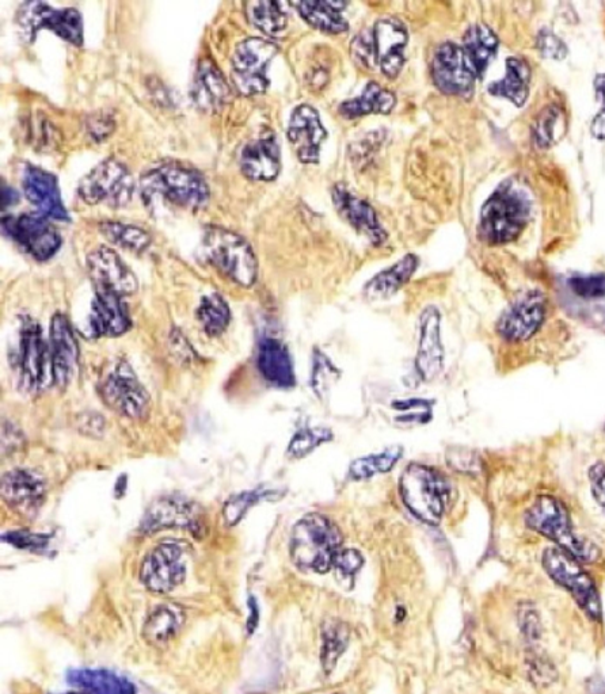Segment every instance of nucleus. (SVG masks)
Returning a JSON list of instances; mask_svg holds the SVG:
<instances>
[{"label":"nucleus","mask_w":605,"mask_h":694,"mask_svg":"<svg viewBox=\"0 0 605 694\" xmlns=\"http://www.w3.org/2000/svg\"><path fill=\"white\" fill-rule=\"evenodd\" d=\"M241 169L251 181L269 182L277 178L281 170V154L275 133H262L258 139L246 144L241 154Z\"/></svg>","instance_id":"obj_24"},{"label":"nucleus","mask_w":605,"mask_h":694,"mask_svg":"<svg viewBox=\"0 0 605 694\" xmlns=\"http://www.w3.org/2000/svg\"><path fill=\"white\" fill-rule=\"evenodd\" d=\"M247 604H249L250 609L249 620H247V631H249V634L251 635L254 631H256L258 621H260V610H258V604L256 598L254 597H250Z\"/></svg>","instance_id":"obj_52"},{"label":"nucleus","mask_w":605,"mask_h":694,"mask_svg":"<svg viewBox=\"0 0 605 694\" xmlns=\"http://www.w3.org/2000/svg\"><path fill=\"white\" fill-rule=\"evenodd\" d=\"M597 93L603 97L604 108L593 121L592 131L599 139H605V78L597 80Z\"/></svg>","instance_id":"obj_51"},{"label":"nucleus","mask_w":605,"mask_h":694,"mask_svg":"<svg viewBox=\"0 0 605 694\" xmlns=\"http://www.w3.org/2000/svg\"><path fill=\"white\" fill-rule=\"evenodd\" d=\"M2 227L9 238L15 240L37 261H48L62 247V236L49 223L48 217L41 213H24L18 217L5 216Z\"/></svg>","instance_id":"obj_12"},{"label":"nucleus","mask_w":605,"mask_h":694,"mask_svg":"<svg viewBox=\"0 0 605 694\" xmlns=\"http://www.w3.org/2000/svg\"><path fill=\"white\" fill-rule=\"evenodd\" d=\"M397 105V97L393 91L384 89L379 83L369 82L364 87L363 93L357 97L342 102L340 105L341 116L348 120L368 116V114H388L393 112Z\"/></svg>","instance_id":"obj_32"},{"label":"nucleus","mask_w":605,"mask_h":694,"mask_svg":"<svg viewBox=\"0 0 605 694\" xmlns=\"http://www.w3.org/2000/svg\"><path fill=\"white\" fill-rule=\"evenodd\" d=\"M565 116L558 106H549L536 118L534 131V143L540 148L553 146L555 141L563 135L565 131Z\"/></svg>","instance_id":"obj_41"},{"label":"nucleus","mask_w":605,"mask_h":694,"mask_svg":"<svg viewBox=\"0 0 605 694\" xmlns=\"http://www.w3.org/2000/svg\"><path fill=\"white\" fill-rule=\"evenodd\" d=\"M333 433L327 427H306L295 434L289 442L288 456L292 459H303L319 446L331 441Z\"/></svg>","instance_id":"obj_43"},{"label":"nucleus","mask_w":605,"mask_h":694,"mask_svg":"<svg viewBox=\"0 0 605 694\" xmlns=\"http://www.w3.org/2000/svg\"><path fill=\"white\" fill-rule=\"evenodd\" d=\"M340 377L336 366L331 364L325 354H315L314 371H312V387L319 396H325L331 384Z\"/></svg>","instance_id":"obj_46"},{"label":"nucleus","mask_w":605,"mask_h":694,"mask_svg":"<svg viewBox=\"0 0 605 694\" xmlns=\"http://www.w3.org/2000/svg\"><path fill=\"white\" fill-rule=\"evenodd\" d=\"M135 182L127 167L109 158L94 167L79 183V196L87 204L105 202L110 207H124L131 201Z\"/></svg>","instance_id":"obj_10"},{"label":"nucleus","mask_w":605,"mask_h":694,"mask_svg":"<svg viewBox=\"0 0 605 694\" xmlns=\"http://www.w3.org/2000/svg\"><path fill=\"white\" fill-rule=\"evenodd\" d=\"M364 566V556L355 548H342L334 562L333 570L338 583L346 589L355 585L356 575Z\"/></svg>","instance_id":"obj_44"},{"label":"nucleus","mask_w":605,"mask_h":694,"mask_svg":"<svg viewBox=\"0 0 605 694\" xmlns=\"http://www.w3.org/2000/svg\"><path fill=\"white\" fill-rule=\"evenodd\" d=\"M547 303L540 292H528L509 305L497 323L498 334L508 342H525L534 337L546 320Z\"/></svg>","instance_id":"obj_16"},{"label":"nucleus","mask_w":605,"mask_h":694,"mask_svg":"<svg viewBox=\"0 0 605 694\" xmlns=\"http://www.w3.org/2000/svg\"><path fill=\"white\" fill-rule=\"evenodd\" d=\"M142 190L148 200L159 196L185 209H200L207 205L209 189L199 171L182 163H163L148 171L142 178Z\"/></svg>","instance_id":"obj_6"},{"label":"nucleus","mask_w":605,"mask_h":694,"mask_svg":"<svg viewBox=\"0 0 605 694\" xmlns=\"http://www.w3.org/2000/svg\"><path fill=\"white\" fill-rule=\"evenodd\" d=\"M593 498L605 513V463L593 465L589 471Z\"/></svg>","instance_id":"obj_50"},{"label":"nucleus","mask_w":605,"mask_h":694,"mask_svg":"<svg viewBox=\"0 0 605 694\" xmlns=\"http://www.w3.org/2000/svg\"><path fill=\"white\" fill-rule=\"evenodd\" d=\"M87 269L95 288L116 293L121 297L133 295L139 288L138 278L125 265L116 251L101 246L87 257Z\"/></svg>","instance_id":"obj_17"},{"label":"nucleus","mask_w":605,"mask_h":694,"mask_svg":"<svg viewBox=\"0 0 605 694\" xmlns=\"http://www.w3.org/2000/svg\"><path fill=\"white\" fill-rule=\"evenodd\" d=\"M399 493L414 517L424 524L436 526L450 503L451 486L437 469L413 463L407 465L401 476Z\"/></svg>","instance_id":"obj_5"},{"label":"nucleus","mask_w":605,"mask_h":694,"mask_svg":"<svg viewBox=\"0 0 605 694\" xmlns=\"http://www.w3.org/2000/svg\"><path fill=\"white\" fill-rule=\"evenodd\" d=\"M19 200V194L17 190L11 188V186H2V207L6 209L11 207V205L17 204Z\"/></svg>","instance_id":"obj_53"},{"label":"nucleus","mask_w":605,"mask_h":694,"mask_svg":"<svg viewBox=\"0 0 605 694\" xmlns=\"http://www.w3.org/2000/svg\"><path fill=\"white\" fill-rule=\"evenodd\" d=\"M102 396L113 410L132 419L146 417L150 407V395L125 361H120L106 377Z\"/></svg>","instance_id":"obj_14"},{"label":"nucleus","mask_w":605,"mask_h":694,"mask_svg":"<svg viewBox=\"0 0 605 694\" xmlns=\"http://www.w3.org/2000/svg\"><path fill=\"white\" fill-rule=\"evenodd\" d=\"M498 37L489 26L477 24L470 26L463 37V49L473 64L478 78H482L497 55Z\"/></svg>","instance_id":"obj_35"},{"label":"nucleus","mask_w":605,"mask_h":694,"mask_svg":"<svg viewBox=\"0 0 605 694\" xmlns=\"http://www.w3.org/2000/svg\"><path fill=\"white\" fill-rule=\"evenodd\" d=\"M197 318H199L205 334H208L209 337H219L230 324V307L218 293H211L201 300L199 310H197Z\"/></svg>","instance_id":"obj_39"},{"label":"nucleus","mask_w":605,"mask_h":694,"mask_svg":"<svg viewBox=\"0 0 605 694\" xmlns=\"http://www.w3.org/2000/svg\"><path fill=\"white\" fill-rule=\"evenodd\" d=\"M544 571L557 585L569 591L582 612L591 620L603 619V606L596 583L581 563L559 548H547L542 556Z\"/></svg>","instance_id":"obj_8"},{"label":"nucleus","mask_w":605,"mask_h":694,"mask_svg":"<svg viewBox=\"0 0 605 694\" xmlns=\"http://www.w3.org/2000/svg\"><path fill=\"white\" fill-rule=\"evenodd\" d=\"M257 362L262 377L273 387L283 390L295 387L296 377L291 354L279 339H262Z\"/></svg>","instance_id":"obj_28"},{"label":"nucleus","mask_w":605,"mask_h":694,"mask_svg":"<svg viewBox=\"0 0 605 694\" xmlns=\"http://www.w3.org/2000/svg\"><path fill=\"white\" fill-rule=\"evenodd\" d=\"M18 24L30 43L38 30L49 29L68 43L78 47L83 44L82 15L72 7L56 9L45 2L24 3L18 10Z\"/></svg>","instance_id":"obj_11"},{"label":"nucleus","mask_w":605,"mask_h":694,"mask_svg":"<svg viewBox=\"0 0 605 694\" xmlns=\"http://www.w3.org/2000/svg\"><path fill=\"white\" fill-rule=\"evenodd\" d=\"M67 681L85 694H136L135 685L128 678L109 670H70Z\"/></svg>","instance_id":"obj_31"},{"label":"nucleus","mask_w":605,"mask_h":694,"mask_svg":"<svg viewBox=\"0 0 605 694\" xmlns=\"http://www.w3.org/2000/svg\"><path fill=\"white\" fill-rule=\"evenodd\" d=\"M403 456V448L399 445L390 446L384 449L383 452L374 453L360 457L349 465V476L353 480H365L374 478V476L387 474L391 469L395 468L398 461Z\"/></svg>","instance_id":"obj_38"},{"label":"nucleus","mask_w":605,"mask_h":694,"mask_svg":"<svg viewBox=\"0 0 605 694\" xmlns=\"http://www.w3.org/2000/svg\"><path fill=\"white\" fill-rule=\"evenodd\" d=\"M569 287L582 299H601L605 296V274H589L570 278Z\"/></svg>","instance_id":"obj_47"},{"label":"nucleus","mask_w":605,"mask_h":694,"mask_svg":"<svg viewBox=\"0 0 605 694\" xmlns=\"http://www.w3.org/2000/svg\"><path fill=\"white\" fill-rule=\"evenodd\" d=\"M100 230L110 242L138 253L146 250L151 243L150 235L139 227L106 221L101 224Z\"/></svg>","instance_id":"obj_42"},{"label":"nucleus","mask_w":605,"mask_h":694,"mask_svg":"<svg viewBox=\"0 0 605 694\" xmlns=\"http://www.w3.org/2000/svg\"><path fill=\"white\" fill-rule=\"evenodd\" d=\"M66 694H81V693H66Z\"/></svg>","instance_id":"obj_54"},{"label":"nucleus","mask_w":605,"mask_h":694,"mask_svg":"<svg viewBox=\"0 0 605 694\" xmlns=\"http://www.w3.org/2000/svg\"><path fill=\"white\" fill-rule=\"evenodd\" d=\"M186 578L185 552L180 544L158 545L144 559L140 568V579L154 593H169L180 586Z\"/></svg>","instance_id":"obj_15"},{"label":"nucleus","mask_w":605,"mask_h":694,"mask_svg":"<svg viewBox=\"0 0 605 694\" xmlns=\"http://www.w3.org/2000/svg\"><path fill=\"white\" fill-rule=\"evenodd\" d=\"M204 257L219 272L235 284L249 288L256 284L258 261L249 242L227 228L211 227L205 231L203 240Z\"/></svg>","instance_id":"obj_7"},{"label":"nucleus","mask_w":605,"mask_h":694,"mask_svg":"<svg viewBox=\"0 0 605 694\" xmlns=\"http://www.w3.org/2000/svg\"><path fill=\"white\" fill-rule=\"evenodd\" d=\"M49 352H51L53 381L59 387H66L78 368L79 347L70 322L62 314H56L52 318Z\"/></svg>","instance_id":"obj_21"},{"label":"nucleus","mask_w":605,"mask_h":694,"mask_svg":"<svg viewBox=\"0 0 605 694\" xmlns=\"http://www.w3.org/2000/svg\"><path fill=\"white\" fill-rule=\"evenodd\" d=\"M350 628L344 621L329 619L322 627L321 662L326 674L336 669L338 661L348 648Z\"/></svg>","instance_id":"obj_37"},{"label":"nucleus","mask_w":605,"mask_h":694,"mask_svg":"<svg viewBox=\"0 0 605 694\" xmlns=\"http://www.w3.org/2000/svg\"><path fill=\"white\" fill-rule=\"evenodd\" d=\"M129 329L131 318L123 297L97 289L90 314V330L94 337H120Z\"/></svg>","instance_id":"obj_25"},{"label":"nucleus","mask_w":605,"mask_h":694,"mask_svg":"<svg viewBox=\"0 0 605 694\" xmlns=\"http://www.w3.org/2000/svg\"><path fill=\"white\" fill-rule=\"evenodd\" d=\"M344 544L340 528L323 514H307L292 529L289 554L295 566L307 573L333 570Z\"/></svg>","instance_id":"obj_1"},{"label":"nucleus","mask_w":605,"mask_h":694,"mask_svg":"<svg viewBox=\"0 0 605 694\" xmlns=\"http://www.w3.org/2000/svg\"><path fill=\"white\" fill-rule=\"evenodd\" d=\"M14 547L21 549H44L48 545V536L33 535V533L13 532L3 536Z\"/></svg>","instance_id":"obj_49"},{"label":"nucleus","mask_w":605,"mask_h":694,"mask_svg":"<svg viewBox=\"0 0 605 694\" xmlns=\"http://www.w3.org/2000/svg\"><path fill=\"white\" fill-rule=\"evenodd\" d=\"M531 67L520 57H509L506 60L504 78L489 86V93L494 97L508 99L516 106H523L530 95Z\"/></svg>","instance_id":"obj_33"},{"label":"nucleus","mask_w":605,"mask_h":694,"mask_svg":"<svg viewBox=\"0 0 605 694\" xmlns=\"http://www.w3.org/2000/svg\"><path fill=\"white\" fill-rule=\"evenodd\" d=\"M531 215L528 194L513 181L498 186L482 207L479 217V238L487 244L511 243L527 227Z\"/></svg>","instance_id":"obj_2"},{"label":"nucleus","mask_w":605,"mask_h":694,"mask_svg":"<svg viewBox=\"0 0 605 694\" xmlns=\"http://www.w3.org/2000/svg\"><path fill=\"white\" fill-rule=\"evenodd\" d=\"M270 495H273V491H246V493L235 495L224 506V521H226L228 526L237 525L246 516L251 507L260 502L261 499L270 497Z\"/></svg>","instance_id":"obj_45"},{"label":"nucleus","mask_w":605,"mask_h":694,"mask_svg":"<svg viewBox=\"0 0 605 694\" xmlns=\"http://www.w3.org/2000/svg\"><path fill=\"white\" fill-rule=\"evenodd\" d=\"M432 78L441 93L467 98L474 93L478 75L463 47L444 43L433 56Z\"/></svg>","instance_id":"obj_13"},{"label":"nucleus","mask_w":605,"mask_h":694,"mask_svg":"<svg viewBox=\"0 0 605 694\" xmlns=\"http://www.w3.org/2000/svg\"><path fill=\"white\" fill-rule=\"evenodd\" d=\"M250 21L261 32L276 36L287 28L288 15L283 3L279 2H254L249 5Z\"/></svg>","instance_id":"obj_40"},{"label":"nucleus","mask_w":605,"mask_h":694,"mask_svg":"<svg viewBox=\"0 0 605 694\" xmlns=\"http://www.w3.org/2000/svg\"><path fill=\"white\" fill-rule=\"evenodd\" d=\"M525 524L580 563H595L600 559L599 547L574 532L568 509L551 495H540L536 499L525 514Z\"/></svg>","instance_id":"obj_3"},{"label":"nucleus","mask_w":605,"mask_h":694,"mask_svg":"<svg viewBox=\"0 0 605 694\" xmlns=\"http://www.w3.org/2000/svg\"><path fill=\"white\" fill-rule=\"evenodd\" d=\"M334 208L342 220H345L353 230L368 239L374 246H382L387 242V232L380 223L375 209L355 193L350 192L345 185L334 186L331 190Z\"/></svg>","instance_id":"obj_18"},{"label":"nucleus","mask_w":605,"mask_h":694,"mask_svg":"<svg viewBox=\"0 0 605 694\" xmlns=\"http://www.w3.org/2000/svg\"><path fill=\"white\" fill-rule=\"evenodd\" d=\"M196 104L205 112H218L230 101L231 90L219 68L211 60H203L193 85Z\"/></svg>","instance_id":"obj_29"},{"label":"nucleus","mask_w":605,"mask_h":694,"mask_svg":"<svg viewBox=\"0 0 605 694\" xmlns=\"http://www.w3.org/2000/svg\"><path fill=\"white\" fill-rule=\"evenodd\" d=\"M538 48L543 56L550 59L561 60L568 53L565 43L561 38L555 36L553 32H540L538 37Z\"/></svg>","instance_id":"obj_48"},{"label":"nucleus","mask_w":605,"mask_h":694,"mask_svg":"<svg viewBox=\"0 0 605 694\" xmlns=\"http://www.w3.org/2000/svg\"><path fill=\"white\" fill-rule=\"evenodd\" d=\"M22 379L29 390H43L52 372L51 352L43 331L33 319H26L21 330ZM53 375V372H52Z\"/></svg>","instance_id":"obj_19"},{"label":"nucleus","mask_w":605,"mask_h":694,"mask_svg":"<svg viewBox=\"0 0 605 694\" xmlns=\"http://www.w3.org/2000/svg\"><path fill=\"white\" fill-rule=\"evenodd\" d=\"M418 263L420 261L417 255L407 254L390 268L376 274L365 284L363 292L365 299L369 301L390 299L410 281L413 274L417 272Z\"/></svg>","instance_id":"obj_30"},{"label":"nucleus","mask_w":605,"mask_h":694,"mask_svg":"<svg viewBox=\"0 0 605 694\" xmlns=\"http://www.w3.org/2000/svg\"><path fill=\"white\" fill-rule=\"evenodd\" d=\"M22 183L26 198L41 215L57 221H70L55 175L40 167L28 165Z\"/></svg>","instance_id":"obj_23"},{"label":"nucleus","mask_w":605,"mask_h":694,"mask_svg":"<svg viewBox=\"0 0 605 694\" xmlns=\"http://www.w3.org/2000/svg\"><path fill=\"white\" fill-rule=\"evenodd\" d=\"M279 52L276 44L265 38L250 37L235 48L232 56V80L243 95L261 94L269 87L268 67Z\"/></svg>","instance_id":"obj_9"},{"label":"nucleus","mask_w":605,"mask_h":694,"mask_svg":"<svg viewBox=\"0 0 605 694\" xmlns=\"http://www.w3.org/2000/svg\"><path fill=\"white\" fill-rule=\"evenodd\" d=\"M444 368V346L441 341V316L436 307L425 308L420 318V343L416 358L418 376L435 380Z\"/></svg>","instance_id":"obj_22"},{"label":"nucleus","mask_w":605,"mask_h":694,"mask_svg":"<svg viewBox=\"0 0 605 694\" xmlns=\"http://www.w3.org/2000/svg\"><path fill=\"white\" fill-rule=\"evenodd\" d=\"M409 33L401 19L383 17L371 29L355 38L352 52L367 68H379L387 78L394 79L405 66V49Z\"/></svg>","instance_id":"obj_4"},{"label":"nucleus","mask_w":605,"mask_h":694,"mask_svg":"<svg viewBox=\"0 0 605 694\" xmlns=\"http://www.w3.org/2000/svg\"><path fill=\"white\" fill-rule=\"evenodd\" d=\"M304 21L312 28L326 34L348 32L349 25L342 15L346 3L338 2H298L294 3Z\"/></svg>","instance_id":"obj_36"},{"label":"nucleus","mask_w":605,"mask_h":694,"mask_svg":"<svg viewBox=\"0 0 605 694\" xmlns=\"http://www.w3.org/2000/svg\"><path fill=\"white\" fill-rule=\"evenodd\" d=\"M47 493L44 479L28 469H14L2 479V497L19 512L32 513L43 505Z\"/></svg>","instance_id":"obj_26"},{"label":"nucleus","mask_w":605,"mask_h":694,"mask_svg":"<svg viewBox=\"0 0 605 694\" xmlns=\"http://www.w3.org/2000/svg\"><path fill=\"white\" fill-rule=\"evenodd\" d=\"M197 525V507L180 497L158 499L148 507L142 530L155 533L170 528H190Z\"/></svg>","instance_id":"obj_27"},{"label":"nucleus","mask_w":605,"mask_h":694,"mask_svg":"<svg viewBox=\"0 0 605 694\" xmlns=\"http://www.w3.org/2000/svg\"><path fill=\"white\" fill-rule=\"evenodd\" d=\"M185 623V612L174 604L159 605L152 610L143 627V638L151 646H163L175 638Z\"/></svg>","instance_id":"obj_34"},{"label":"nucleus","mask_w":605,"mask_h":694,"mask_svg":"<svg viewBox=\"0 0 605 694\" xmlns=\"http://www.w3.org/2000/svg\"><path fill=\"white\" fill-rule=\"evenodd\" d=\"M288 139L300 162L317 165L327 132L315 108L307 104L296 106L289 118Z\"/></svg>","instance_id":"obj_20"}]
</instances>
